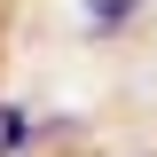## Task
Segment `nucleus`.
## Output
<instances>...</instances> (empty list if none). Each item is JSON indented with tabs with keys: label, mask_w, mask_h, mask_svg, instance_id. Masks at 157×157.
Here are the masks:
<instances>
[{
	"label": "nucleus",
	"mask_w": 157,
	"mask_h": 157,
	"mask_svg": "<svg viewBox=\"0 0 157 157\" xmlns=\"http://www.w3.org/2000/svg\"><path fill=\"white\" fill-rule=\"evenodd\" d=\"M126 16H134V0H86V24H102V32L126 24Z\"/></svg>",
	"instance_id": "obj_2"
},
{
	"label": "nucleus",
	"mask_w": 157,
	"mask_h": 157,
	"mask_svg": "<svg viewBox=\"0 0 157 157\" xmlns=\"http://www.w3.org/2000/svg\"><path fill=\"white\" fill-rule=\"evenodd\" d=\"M24 141H32V110H16V102H0V157H16Z\"/></svg>",
	"instance_id": "obj_1"
}]
</instances>
